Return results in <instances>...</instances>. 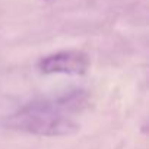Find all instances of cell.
<instances>
[{
	"instance_id": "6da1fadb",
	"label": "cell",
	"mask_w": 149,
	"mask_h": 149,
	"mask_svg": "<svg viewBox=\"0 0 149 149\" xmlns=\"http://www.w3.org/2000/svg\"><path fill=\"white\" fill-rule=\"evenodd\" d=\"M6 126L16 132L42 137L72 136L79 130V126L70 117L64 116L56 104L28 105L12 114L6 120Z\"/></svg>"
},
{
	"instance_id": "7a4b0ae2",
	"label": "cell",
	"mask_w": 149,
	"mask_h": 149,
	"mask_svg": "<svg viewBox=\"0 0 149 149\" xmlns=\"http://www.w3.org/2000/svg\"><path fill=\"white\" fill-rule=\"evenodd\" d=\"M89 60L79 51H60L44 57L38 67L42 73H63V74H84L88 70Z\"/></svg>"
}]
</instances>
